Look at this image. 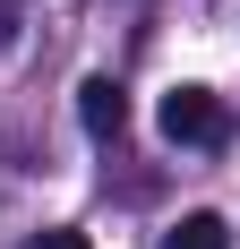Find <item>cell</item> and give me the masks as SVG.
<instances>
[{
	"mask_svg": "<svg viewBox=\"0 0 240 249\" xmlns=\"http://www.w3.org/2000/svg\"><path fill=\"white\" fill-rule=\"evenodd\" d=\"M154 121H163L171 146H223V138H232V112H223V95H206V86H171Z\"/></svg>",
	"mask_w": 240,
	"mask_h": 249,
	"instance_id": "1",
	"label": "cell"
},
{
	"mask_svg": "<svg viewBox=\"0 0 240 249\" xmlns=\"http://www.w3.org/2000/svg\"><path fill=\"white\" fill-rule=\"evenodd\" d=\"M77 121H86V138H120L129 129V86L120 77H86L77 86Z\"/></svg>",
	"mask_w": 240,
	"mask_h": 249,
	"instance_id": "2",
	"label": "cell"
},
{
	"mask_svg": "<svg viewBox=\"0 0 240 249\" xmlns=\"http://www.w3.org/2000/svg\"><path fill=\"white\" fill-rule=\"evenodd\" d=\"M163 249H232V224L197 206V215H180V224H171V241H163Z\"/></svg>",
	"mask_w": 240,
	"mask_h": 249,
	"instance_id": "3",
	"label": "cell"
},
{
	"mask_svg": "<svg viewBox=\"0 0 240 249\" xmlns=\"http://www.w3.org/2000/svg\"><path fill=\"white\" fill-rule=\"evenodd\" d=\"M26 249H95V241H86V232H34Z\"/></svg>",
	"mask_w": 240,
	"mask_h": 249,
	"instance_id": "4",
	"label": "cell"
},
{
	"mask_svg": "<svg viewBox=\"0 0 240 249\" xmlns=\"http://www.w3.org/2000/svg\"><path fill=\"white\" fill-rule=\"evenodd\" d=\"M0 43H9V18H0Z\"/></svg>",
	"mask_w": 240,
	"mask_h": 249,
	"instance_id": "5",
	"label": "cell"
}]
</instances>
